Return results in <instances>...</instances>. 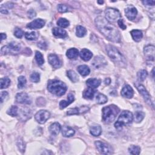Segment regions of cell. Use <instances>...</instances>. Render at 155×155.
I'll use <instances>...</instances> for the list:
<instances>
[{
  "mask_svg": "<svg viewBox=\"0 0 155 155\" xmlns=\"http://www.w3.org/2000/svg\"><path fill=\"white\" fill-rule=\"evenodd\" d=\"M87 85L91 88H96L101 84V80L96 78H90L86 81Z\"/></svg>",
  "mask_w": 155,
  "mask_h": 155,
  "instance_id": "f546056e",
  "label": "cell"
},
{
  "mask_svg": "<svg viewBox=\"0 0 155 155\" xmlns=\"http://www.w3.org/2000/svg\"><path fill=\"white\" fill-rule=\"evenodd\" d=\"M38 34L36 32H26L25 33V37L27 39L33 41L36 40L38 38Z\"/></svg>",
  "mask_w": 155,
  "mask_h": 155,
  "instance_id": "836d02e7",
  "label": "cell"
},
{
  "mask_svg": "<svg viewBox=\"0 0 155 155\" xmlns=\"http://www.w3.org/2000/svg\"><path fill=\"white\" fill-rule=\"evenodd\" d=\"M138 90L139 91V93L142 95V96H143L144 100L145 101V102L147 103V104L150 106L151 107H152L153 108H154V104L153 103L151 99V96L149 95L148 92L147 91V90H146V88H145V87L142 85H139L138 86Z\"/></svg>",
  "mask_w": 155,
  "mask_h": 155,
  "instance_id": "30bf717a",
  "label": "cell"
},
{
  "mask_svg": "<svg viewBox=\"0 0 155 155\" xmlns=\"http://www.w3.org/2000/svg\"><path fill=\"white\" fill-rule=\"evenodd\" d=\"M77 70H78V72L79 73V74L82 76H86L88 75L90 72V70L89 67L86 65L79 66L78 67Z\"/></svg>",
  "mask_w": 155,
  "mask_h": 155,
  "instance_id": "484cf974",
  "label": "cell"
},
{
  "mask_svg": "<svg viewBox=\"0 0 155 155\" xmlns=\"http://www.w3.org/2000/svg\"><path fill=\"white\" fill-rule=\"evenodd\" d=\"M96 102L99 104H104L107 102V98L103 94H98L96 96Z\"/></svg>",
  "mask_w": 155,
  "mask_h": 155,
  "instance_id": "d6a6232c",
  "label": "cell"
},
{
  "mask_svg": "<svg viewBox=\"0 0 155 155\" xmlns=\"http://www.w3.org/2000/svg\"><path fill=\"white\" fill-rule=\"evenodd\" d=\"M15 36L18 38H21L24 35V32L20 28L17 27L14 32Z\"/></svg>",
  "mask_w": 155,
  "mask_h": 155,
  "instance_id": "bcb514c9",
  "label": "cell"
},
{
  "mask_svg": "<svg viewBox=\"0 0 155 155\" xmlns=\"http://www.w3.org/2000/svg\"><path fill=\"white\" fill-rule=\"evenodd\" d=\"M121 94L123 97L130 99L133 96L134 91L129 85H126L122 88Z\"/></svg>",
  "mask_w": 155,
  "mask_h": 155,
  "instance_id": "ac0fdd59",
  "label": "cell"
},
{
  "mask_svg": "<svg viewBox=\"0 0 155 155\" xmlns=\"http://www.w3.org/2000/svg\"><path fill=\"white\" fill-rule=\"evenodd\" d=\"M52 32L54 35L59 38H65L67 36V32L66 30L60 29L58 27H55L52 30Z\"/></svg>",
  "mask_w": 155,
  "mask_h": 155,
  "instance_id": "d4e9b609",
  "label": "cell"
},
{
  "mask_svg": "<svg viewBox=\"0 0 155 155\" xmlns=\"http://www.w3.org/2000/svg\"><path fill=\"white\" fill-rule=\"evenodd\" d=\"M95 92H96V91L93 88L89 87L84 91L82 95H83L84 98H85V99H93Z\"/></svg>",
  "mask_w": 155,
  "mask_h": 155,
  "instance_id": "83f0119b",
  "label": "cell"
},
{
  "mask_svg": "<svg viewBox=\"0 0 155 155\" xmlns=\"http://www.w3.org/2000/svg\"><path fill=\"white\" fill-rule=\"evenodd\" d=\"M30 79L33 82H38L40 80V75L38 72H33L30 75Z\"/></svg>",
  "mask_w": 155,
  "mask_h": 155,
  "instance_id": "ee69618b",
  "label": "cell"
},
{
  "mask_svg": "<svg viewBox=\"0 0 155 155\" xmlns=\"http://www.w3.org/2000/svg\"><path fill=\"white\" fill-rule=\"evenodd\" d=\"M98 3H99V4H100V5H102V4H103V3H104V2H103V1H98Z\"/></svg>",
  "mask_w": 155,
  "mask_h": 155,
  "instance_id": "9f6ffc18",
  "label": "cell"
},
{
  "mask_svg": "<svg viewBox=\"0 0 155 155\" xmlns=\"http://www.w3.org/2000/svg\"><path fill=\"white\" fill-rule=\"evenodd\" d=\"M0 11H1V12H2V14H8V11L7 9L5 7L4 5H2L1 9H0Z\"/></svg>",
  "mask_w": 155,
  "mask_h": 155,
  "instance_id": "f5cc1de1",
  "label": "cell"
},
{
  "mask_svg": "<svg viewBox=\"0 0 155 155\" xmlns=\"http://www.w3.org/2000/svg\"><path fill=\"white\" fill-rule=\"evenodd\" d=\"M48 90L52 94L61 96L67 91V86L63 82L59 80H50L47 84Z\"/></svg>",
  "mask_w": 155,
  "mask_h": 155,
  "instance_id": "3957f363",
  "label": "cell"
},
{
  "mask_svg": "<svg viewBox=\"0 0 155 155\" xmlns=\"http://www.w3.org/2000/svg\"><path fill=\"white\" fill-rule=\"evenodd\" d=\"M35 60L38 63V65L41 66L44 64V60L43 58V56L38 51H36V54H35Z\"/></svg>",
  "mask_w": 155,
  "mask_h": 155,
  "instance_id": "d590c367",
  "label": "cell"
},
{
  "mask_svg": "<svg viewBox=\"0 0 155 155\" xmlns=\"http://www.w3.org/2000/svg\"><path fill=\"white\" fill-rule=\"evenodd\" d=\"M18 88H23L25 87L26 84V82H27V81H26V79L24 76H20L18 79Z\"/></svg>",
  "mask_w": 155,
  "mask_h": 155,
  "instance_id": "60d3db41",
  "label": "cell"
},
{
  "mask_svg": "<svg viewBox=\"0 0 155 155\" xmlns=\"http://www.w3.org/2000/svg\"><path fill=\"white\" fill-rule=\"evenodd\" d=\"M50 113L48 111L42 110L36 113L35 118L36 121L38 123L41 124H43L48 119V118H50Z\"/></svg>",
  "mask_w": 155,
  "mask_h": 155,
  "instance_id": "9c48e42d",
  "label": "cell"
},
{
  "mask_svg": "<svg viewBox=\"0 0 155 155\" xmlns=\"http://www.w3.org/2000/svg\"><path fill=\"white\" fill-rule=\"evenodd\" d=\"M117 22H118V24L119 25V27H120V28H121V29H122V30H125V29H126L127 27H126V26L124 24L123 20H122V19H119Z\"/></svg>",
  "mask_w": 155,
  "mask_h": 155,
  "instance_id": "681fc988",
  "label": "cell"
},
{
  "mask_svg": "<svg viewBox=\"0 0 155 155\" xmlns=\"http://www.w3.org/2000/svg\"><path fill=\"white\" fill-rule=\"evenodd\" d=\"M61 130V125L58 122H55L51 124L49 127V131L50 133L53 135H58Z\"/></svg>",
  "mask_w": 155,
  "mask_h": 155,
  "instance_id": "44dd1931",
  "label": "cell"
},
{
  "mask_svg": "<svg viewBox=\"0 0 155 155\" xmlns=\"http://www.w3.org/2000/svg\"><path fill=\"white\" fill-rule=\"evenodd\" d=\"M62 133L64 137H71L75 133V131L69 126H65L62 129Z\"/></svg>",
  "mask_w": 155,
  "mask_h": 155,
  "instance_id": "603a6c76",
  "label": "cell"
},
{
  "mask_svg": "<svg viewBox=\"0 0 155 155\" xmlns=\"http://www.w3.org/2000/svg\"><path fill=\"white\" fill-rule=\"evenodd\" d=\"M125 14H126L127 18L129 20L132 21L136 18V15L138 14V11L135 7L129 6L126 9Z\"/></svg>",
  "mask_w": 155,
  "mask_h": 155,
  "instance_id": "e0dca14e",
  "label": "cell"
},
{
  "mask_svg": "<svg viewBox=\"0 0 155 155\" xmlns=\"http://www.w3.org/2000/svg\"><path fill=\"white\" fill-rule=\"evenodd\" d=\"M66 55L68 58L70 60H75L78 58L79 55V51L75 48H72L67 51Z\"/></svg>",
  "mask_w": 155,
  "mask_h": 155,
  "instance_id": "7402d4cb",
  "label": "cell"
},
{
  "mask_svg": "<svg viewBox=\"0 0 155 155\" xmlns=\"http://www.w3.org/2000/svg\"><path fill=\"white\" fill-rule=\"evenodd\" d=\"M133 119V114L129 111H124L119 116L117 121L115 124V128L119 129L124 126L127 125L132 122Z\"/></svg>",
  "mask_w": 155,
  "mask_h": 155,
  "instance_id": "5b68a950",
  "label": "cell"
},
{
  "mask_svg": "<svg viewBox=\"0 0 155 155\" xmlns=\"http://www.w3.org/2000/svg\"><path fill=\"white\" fill-rule=\"evenodd\" d=\"M104 82H105V84H106L109 85V84H110V82H111V80H110V78H107V79H105Z\"/></svg>",
  "mask_w": 155,
  "mask_h": 155,
  "instance_id": "11a10c76",
  "label": "cell"
},
{
  "mask_svg": "<svg viewBox=\"0 0 155 155\" xmlns=\"http://www.w3.org/2000/svg\"><path fill=\"white\" fill-rule=\"evenodd\" d=\"M45 21L42 19H36L29 23L27 25V27L30 29H38L43 27L45 25Z\"/></svg>",
  "mask_w": 155,
  "mask_h": 155,
  "instance_id": "2e32d148",
  "label": "cell"
},
{
  "mask_svg": "<svg viewBox=\"0 0 155 155\" xmlns=\"http://www.w3.org/2000/svg\"><path fill=\"white\" fill-rule=\"evenodd\" d=\"M91 64L94 68L100 69L105 67L107 64V62L104 57L98 56L95 57Z\"/></svg>",
  "mask_w": 155,
  "mask_h": 155,
  "instance_id": "8fae6325",
  "label": "cell"
},
{
  "mask_svg": "<svg viewBox=\"0 0 155 155\" xmlns=\"http://www.w3.org/2000/svg\"><path fill=\"white\" fill-rule=\"evenodd\" d=\"M48 61L50 64L55 69H58L61 66V62L55 54H50L48 56Z\"/></svg>",
  "mask_w": 155,
  "mask_h": 155,
  "instance_id": "5bb4252c",
  "label": "cell"
},
{
  "mask_svg": "<svg viewBox=\"0 0 155 155\" xmlns=\"http://www.w3.org/2000/svg\"><path fill=\"white\" fill-rule=\"evenodd\" d=\"M131 35L134 41L136 42H139L141 40L143 36V34L142 31L139 30H133L131 32Z\"/></svg>",
  "mask_w": 155,
  "mask_h": 155,
  "instance_id": "4316f807",
  "label": "cell"
},
{
  "mask_svg": "<svg viewBox=\"0 0 155 155\" xmlns=\"http://www.w3.org/2000/svg\"><path fill=\"white\" fill-rule=\"evenodd\" d=\"M95 24L99 32L109 40L115 42L121 41V36L117 28L106 18L101 16L98 17L95 20Z\"/></svg>",
  "mask_w": 155,
  "mask_h": 155,
  "instance_id": "6da1fadb",
  "label": "cell"
},
{
  "mask_svg": "<svg viewBox=\"0 0 155 155\" xmlns=\"http://www.w3.org/2000/svg\"><path fill=\"white\" fill-rule=\"evenodd\" d=\"M1 37H2V41H3L4 39H6V38H7V36L5 33H1Z\"/></svg>",
  "mask_w": 155,
  "mask_h": 155,
  "instance_id": "db71d44e",
  "label": "cell"
},
{
  "mask_svg": "<svg viewBox=\"0 0 155 155\" xmlns=\"http://www.w3.org/2000/svg\"><path fill=\"white\" fill-rule=\"evenodd\" d=\"M75 100V98L74 96L73 95V94L70 93L69 94L68 96H67V101H61L60 102V107L61 109H64L66 107H67L69 105H70L71 103H72Z\"/></svg>",
  "mask_w": 155,
  "mask_h": 155,
  "instance_id": "d6986e66",
  "label": "cell"
},
{
  "mask_svg": "<svg viewBox=\"0 0 155 155\" xmlns=\"http://www.w3.org/2000/svg\"><path fill=\"white\" fill-rule=\"evenodd\" d=\"M69 21L67 20L66 18H60L57 21L58 26L63 28L67 27L69 26Z\"/></svg>",
  "mask_w": 155,
  "mask_h": 155,
  "instance_id": "74e56055",
  "label": "cell"
},
{
  "mask_svg": "<svg viewBox=\"0 0 155 155\" xmlns=\"http://www.w3.org/2000/svg\"><path fill=\"white\" fill-rule=\"evenodd\" d=\"M142 3L145 6H153L154 5L155 2L154 1H143Z\"/></svg>",
  "mask_w": 155,
  "mask_h": 155,
  "instance_id": "816d5d0a",
  "label": "cell"
},
{
  "mask_svg": "<svg viewBox=\"0 0 155 155\" xmlns=\"http://www.w3.org/2000/svg\"><path fill=\"white\" fill-rule=\"evenodd\" d=\"M8 93L7 91H2L1 94V102L3 103L4 101L8 98Z\"/></svg>",
  "mask_w": 155,
  "mask_h": 155,
  "instance_id": "f907efd6",
  "label": "cell"
},
{
  "mask_svg": "<svg viewBox=\"0 0 155 155\" xmlns=\"http://www.w3.org/2000/svg\"><path fill=\"white\" fill-rule=\"evenodd\" d=\"M17 146L18 147V149L22 152H24L25 151V149H26V145H25V143L23 141V140L21 138L18 139V140L17 141Z\"/></svg>",
  "mask_w": 155,
  "mask_h": 155,
  "instance_id": "7bdbcfd3",
  "label": "cell"
},
{
  "mask_svg": "<svg viewBox=\"0 0 155 155\" xmlns=\"http://www.w3.org/2000/svg\"><path fill=\"white\" fill-rule=\"evenodd\" d=\"M144 53L147 60L154 61V46L153 45H148L144 47Z\"/></svg>",
  "mask_w": 155,
  "mask_h": 155,
  "instance_id": "7c38bea8",
  "label": "cell"
},
{
  "mask_svg": "<svg viewBox=\"0 0 155 155\" xmlns=\"http://www.w3.org/2000/svg\"><path fill=\"white\" fill-rule=\"evenodd\" d=\"M106 20L110 23H114L118 21L121 18L120 12L115 9L108 8L105 11Z\"/></svg>",
  "mask_w": 155,
  "mask_h": 155,
  "instance_id": "52a82bcc",
  "label": "cell"
},
{
  "mask_svg": "<svg viewBox=\"0 0 155 155\" xmlns=\"http://www.w3.org/2000/svg\"><path fill=\"white\" fill-rule=\"evenodd\" d=\"M79 55L82 60H84L85 61H88L91 58L93 54L89 50L84 48V49L81 50V52L79 54Z\"/></svg>",
  "mask_w": 155,
  "mask_h": 155,
  "instance_id": "ffe728a7",
  "label": "cell"
},
{
  "mask_svg": "<svg viewBox=\"0 0 155 155\" xmlns=\"http://www.w3.org/2000/svg\"><path fill=\"white\" fill-rule=\"evenodd\" d=\"M7 113L9 115H11V116H17L18 115V107L15 106H13L8 110Z\"/></svg>",
  "mask_w": 155,
  "mask_h": 155,
  "instance_id": "ab89813d",
  "label": "cell"
},
{
  "mask_svg": "<svg viewBox=\"0 0 155 155\" xmlns=\"http://www.w3.org/2000/svg\"><path fill=\"white\" fill-rule=\"evenodd\" d=\"M106 51L109 57L116 64L122 67L126 66V60L124 57L115 47L111 45H108L106 46Z\"/></svg>",
  "mask_w": 155,
  "mask_h": 155,
  "instance_id": "7a4b0ae2",
  "label": "cell"
},
{
  "mask_svg": "<svg viewBox=\"0 0 155 155\" xmlns=\"http://www.w3.org/2000/svg\"><path fill=\"white\" fill-rule=\"evenodd\" d=\"M87 33V30L85 29V27L81 26H78L76 27V36L82 38L84 37Z\"/></svg>",
  "mask_w": 155,
  "mask_h": 155,
  "instance_id": "1f68e13d",
  "label": "cell"
},
{
  "mask_svg": "<svg viewBox=\"0 0 155 155\" xmlns=\"http://www.w3.org/2000/svg\"><path fill=\"white\" fill-rule=\"evenodd\" d=\"M19 115L20 116V119L22 121H26L31 118L32 112L29 109H23L21 110Z\"/></svg>",
  "mask_w": 155,
  "mask_h": 155,
  "instance_id": "cb8c5ba5",
  "label": "cell"
},
{
  "mask_svg": "<svg viewBox=\"0 0 155 155\" xmlns=\"http://www.w3.org/2000/svg\"><path fill=\"white\" fill-rule=\"evenodd\" d=\"M21 48V46L20 43L12 42L9 43V45L3 47L1 50V52L3 55H8L10 54H15L18 53Z\"/></svg>",
  "mask_w": 155,
  "mask_h": 155,
  "instance_id": "8992f818",
  "label": "cell"
},
{
  "mask_svg": "<svg viewBox=\"0 0 155 155\" xmlns=\"http://www.w3.org/2000/svg\"><path fill=\"white\" fill-rule=\"evenodd\" d=\"M0 84H1L2 89L8 88L11 84V80L8 77L2 78L1 80H0Z\"/></svg>",
  "mask_w": 155,
  "mask_h": 155,
  "instance_id": "e575fe53",
  "label": "cell"
},
{
  "mask_svg": "<svg viewBox=\"0 0 155 155\" xmlns=\"http://www.w3.org/2000/svg\"><path fill=\"white\" fill-rule=\"evenodd\" d=\"M67 75L73 82H76L79 81V76L78 74L73 70H69L67 72Z\"/></svg>",
  "mask_w": 155,
  "mask_h": 155,
  "instance_id": "4dcf8cb0",
  "label": "cell"
},
{
  "mask_svg": "<svg viewBox=\"0 0 155 155\" xmlns=\"http://www.w3.org/2000/svg\"><path fill=\"white\" fill-rule=\"evenodd\" d=\"M95 144L98 150L102 154H110L113 153V150L112 147L105 142L97 141L95 142Z\"/></svg>",
  "mask_w": 155,
  "mask_h": 155,
  "instance_id": "ba28073f",
  "label": "cell"
},
{
  "mask_svg": "<svg viewBox=\"0 0 155 155\" xmlns=\"http://www.w3.org/2000/svg\"><path fill=\"white\" fill-rule=\"evenodd\" d=\"M16 101L20 104H30L32 102L31 99L26 93H18L16 96Z\"/></svg>",
  "mask_w": 155,
  "mask_h": 155,
  "instance_id": "4fadbf2b",
  "label": "cell"
},
{
  "mask_svg": "<svg viewBox=\"0 0 155 155\" xmlns=\"http://www.w3.org/2000/svg\"><path fill=\"white\" fill-rule=\"evenodd\" d=\"M57 9L58 12L61 13H64L69 11V7L64 5H59L57 7Z\"/></svg>",
  "mask_w": 155,
  "mask_h": 155,
  "instance_id": "f6af8a7d",
  "label": "cell"
},
{
  "mask_svg": "<svg viewBox=\"0 0 155 155\" xmlns=\"http://www.w3.org/2000/svg\"><path fill=\"white\" fill-rule=\"evenodd\" d=\"M89 107L86 106H81L80 107H76L73 109H69L67 114L68 115H80V114H84L86 112H87L89 110Z\"/></svg>",
  "mask_w": 155,
  "mask_h": 155,
  "instance_id": "9a60e30c",
  "label": "cell"
},
{
  "mask_svg": "<svg viewBox=\"0 0 155 155\" xmlns=\"http://www.w3.org/2000/svg\"><path fill=\"white\" fill-rule=\"evenodd\" d=\"M145 116V113L141 111H138L135 112V120L136 122H140L143 120Z\"/></svg>",
  "mask_w": 155,
  "mask_h": 155,
  "instance_id": "8d00e7d4",
  "label": "cell"
},
{
  "mask_svg": "<svg viewBox=\"0 0 155 155\" xmlns=\"http://www.w3.org/2000/svg\"><path fill=\"white\" fill-rule=\"evenodd\" d=\"M148 75V73L145 70H141L138 73V76L141 81H144Z\"/></svg>",
  "mask_w": 155,
  "mask_h": 155,
  "instance_id": "b9f144b4",
  "label": "cell"
},
{
  "mask_svg": "<svg viewBox=\"0 0 155 155\" xmlns=\"http://www.w3.org/2000/svg\"><path fill=\"white\" fill-rule=\"evenodd\" d=\"M38 47H39L42 50H46L47 45V44L44 41H40L38 43Z\"/></svg>",
  "mask_w": 155,
  "mask_h": 155,
  "instance_id": "7dc6e473",
  "label": "cell"
},
{
  "mask_svg": "<svg viewBox=\"0 0 155 155\" xmlns=\"http://www.w3.org/2000/svg\"><path fill=\"white\" fill-rule=\"evenodd\" d=\"M129 151L133 154H139L141 152V148L136 145H131L129 148Z\"/></svg>",
  "mask_w": 155,
  "mask_h": 155,
  "instance_id": "f35d334b",
  "label": "cell"
},
{
  "mask_svg": "<svg viewBox=\"0 0 155 155\" xmlns=\"http://www.w3.org/2000/svg\"><path fill=\"white\" fill-rule=\"evenodd\" d=\"M119 112V108L114 105L109 106L102 109V119L106 123L112 122Z\"/></svg>",
  "mask_w": 155,
  "mask_h": 155,
  "instance_id": "277c9868",
  "label": "cell"
},
{
  "mask_svg": "<svg viewBox=\"0 0 155 155\" xmlns=\"http://www.w3.org/2000/svg\"><path fill=\"white\" fill-rule=\"evenodd\" d=\"M27 14H28V17H29V18H30V19L33 18H34V17H36V15L35 11L34 10H33V9H30V10H29V11H28V12H27Z\"/></svg>",
  "mask_w": 155,
  "mask_h": 155,
  "instance_id": "c3c4849f",
  "label": "cell"
},
{
  "mask_svg": "<svg viewBox=\"0 0 155 155\" xmlns=\"http://www.w3.org/2000/svg\"><path fill=\"white\" fill-rule=\"evenodd\" d=\"M90 132L94 136H99L102 133V129L99 125H95L90 127Z\"/></svg>",
  "mask_w": 155,
  "mask_h": 155,
  "instance_id": "f1b7e54d",
  "label": "cell"
}]
</instances>
